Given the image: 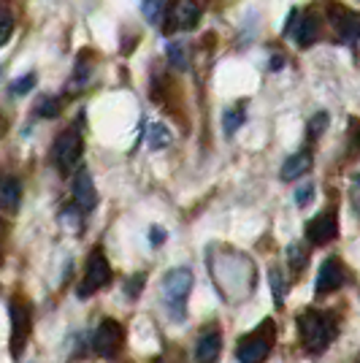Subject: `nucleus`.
I'll return each instance as SVG.
<instances>
[{
	"instance_id": "obj_1",
	"label": "nucleus",
	"mask_w": 360,
	"mask_h": 363,
	"mask_svg": "<svg viewBox=\"0 0 360 363\" xmlns=\"http://www.w3.org/2000/svg\"><path fill=\"white\" fill-rule=\"evenodd\" d=\"M190 290H193V272L190 269L179 266V269L165 272L163 282H160V296H163V303L171 318H184V306H187V298H190Z\"/></svg>"
},
{
	"instance_id": "obj_20",
	"label": "nucleus",
	"mask_w": 360,
	"mask_h": 363,
	"mask_svg": "<svg viewBox=\"0 0 360 363\" xmlns=\"http://www.w3.org/2000/svg\"><path fill=\"white\" fill-rule=\"evenodd\" d=\"M325 128H328V114H325V111H320V114H315L312 122H309V138H312V141L320 138Z\"/></svg>"
},
{
	"instance_id": "obj_4",
	"label": "nucleus",
	"mask_w": 360,
	"mask_h": 363,
	"mask_svg": "<svg viewBox=\"0 0 360 363\" xmlns=\"http://www.w3.org/2000/svg\"><path fill=\"white\" fill-rule=\"evenodd\" d=\"M81 152H84V147H81V133L79 130H65L60 138H57V144H55V160H57V166H60V171H74L76 166H79V160H81Z\"/></svg>"
},
{
	"instance_id": "obj_9",
	"label": "nucleus",
	"mask_w": 360,
	"mask_h": 363,
	"mask_svg": "<svg viewBox=\"0 0 360 363\" xmlns=\"http://www.w3.org/2000/svg\"><path fill=\"white\" fill-rule=\"evenodd\" d=\"M336 233H339V223H336V217H333L330 212L317 214L315 220L306 225V236H309L315 244L333 242V239H336Z\"/></svg>"
},
{
	"instance_id": "obj_23",
	"label": "nucleus",
	"mask_w": 360,
	"mask_h": 363,
	"mask_svg": "<svg viewBox=\"0 0 360 363\" xmlns=\"http://www.w3.org/2000/svg\"><path fill=\"white\" fill-rule=\"evenodd\" d=\"M312 198H315V184H312V182H306L303 187L296 190V203H298L300 209H303V206H309V203H312Z\"/></svg>"
},
{
	"instance_id": "obj_15",
	"label": "nucleus",
	"mask_w": 360,
	"mask_h": 363,
	"mask_svg": "<svg viewBox=\"0 0 360 363\" xmlns=\"http://www.w3.org/2000/svg\"><path fill=\"white\" fill-rule=\"evenodd\" d=\"M19 196H22V187H19V182L14 177H6L3 184H0V203H3V209H16V203H19Z\"/></svg>"
},
{
	"instance_id": "obj_13",
	"label": "nucleus",
	"mask_w": 360,
	"mask_h": 363,
	"mask_svg": "<svg viewBox=\"0 0 360 363\" xmlns=\"http://www.w3.org/2000/svg\"><path fill=\"white\" fill-rule=\"evenodd\" d=\"M309 168H312V155H309V152H298V155L287 157L285 163H282L279 177L285 182H293V179H298V177H303Z\"/></svg>"
},
{
	"instance_id": "obj_18",
	"label": "nucleus",
	"mask_w": 360,
	"mask_h": 363,
	"mask_svg": "<svg viewBox=\"0 0 360 363\" xmlns=\"http://www.w3.org/2000/svg\"><path fill=\"white\" fill-rule=\"evenodd\" d=\"M244 122V106H230L223 114V128H225L227 136H233L236 130H239V125Z\"/></svg>"
},
{
	"instance_id": "obj_16",
	"label": "nucleus",
	"mask_w": 360,
	"mask_h": 363,
	"mask_svg": "<svg viewBox=\"0 0 360 363\" xmlns=\"http://www.w3.org/2000/svg\"><path fill=\"white\" fill-rule=\"evenodd\" d=\"M165 52H168L171 65H176L179 71L190 68V46H187V41H171V44L165 46Z\"/></svg>"
},
{
	"instance_id": "obj_2",
	"label": "nucleus",
	"mask_w": 360,
	"mask_h": 363,
	"mask_svg": "<svg viewBox=\"0 0 360 363\" xmlns=\"http://www.w3.org/2000/svg\"><path fill=\"white\" fill-rule=\"evenodd\" d=\"M298 328L303 345L312 350V352H322L333 342V336H336V323H333L330 315H322V312H306V315H300Z\"/></svg>"
},
{
	"instance_id": "obj_3",
	"label": "nucleus",
	"mask_w": 360,
	"mask_h": 363,
	"mask_svg": "<svg viewBox=\"0 0 360 363\" xmlns=\"http://www.w3.org/2000/svg\"><path fill=\"white\" fill-rule=\"evenodd\" d=\"M271 345H274V323L266 320L263 328L247 333L239 342V350H236V358L239 363H263L269 358Z\"/></svg>"
},
{
	"instance_id": "obj_8",
	"label": "nucleus",
	"mask_w": 360,
	"mask_h": 363,
	"mask_svg": "<svg viewBox=\"0 0 360 363\" xmlns=\"http://www.w3.org/2000/svg\"><path fill=\"white\" fill-rule=\"evenodd\" d=\"M344 282V266L339 257H328L322 266H320V274H317V293H333V290L342 288Z\"/></svg>"
},
{
	"instance_id": "obj_26",
	"label": "nucleus",
	"mask_w": 360,
	"mask_h": 363,
	"mask_svg": "<svg viewBox=\"0 0 360 363\" xmlns=\"http://www.w3.org/2000/svg\"><path fill=\"white\" fill-rule=\"evenodd\" d=\"M11 14H9V9H3V35H0V44H9V38H11Z\"/></svg>"
},
{
	"instance_id": "obj_21",
	"label": "nucleus",
	"mask_w": 360,
	"mask_h": 363,
	"mask_svg": "<svg viewBox=\"0 0 360 363\" xmlns=\"http://www.w3.org/2000/svg\"><path fill=\"white\" fill-rule=\"evenodd\" d=\"M141 11H144V16L150 22H160V16H163V0H144Z\"/></svg>"
},
{
	"instance_id": "obj_22",
	"label": "nucleus",
	"mask_w": 360,
	"mask_h": 363,
	"mask_svg": "<svg viewBox=\"0 0 360 363\" xmlns=\"http://www.w3.org/2000/svg\"><path fill=\"white\" fill-rule=\"evenodd\" d=\"M35 87V74H25L19 76L14 84H11V90H14V95H28V92Z\"/></svg>"
},
{
	"instance_id": "obj_19",
	"label": "nucleus",
	"mask_w": 360,
	"mask_h": 363,
	"mask_svg": "<svg viewBox=\"0 0 360 363\" xmlns=\"http://www.w3.org/2000/svg\"><path fill=\"white\" fill-rule=\"evenodd\" d=\"M168 141H171V133L165 130V125H152L150 133H147V144L152 150H163V147H168Z\"/></svg>"
},
{
	"instance_id": "obj_6",
	"label": "nucleus",
	"mask_w": 360,
	"mask_h": 363,
	"mask_svg": "<svg viewBox=\"0 0 360 363\" xmlns=\"http://www.w3.org/2000/svg\"><path fill=\"white\" fill-rule=\"evenodd\" d=\"M108 279H111L108 260H106L101 252H95V255L90 257V263H87V274H84V282H81V288H79V296L84 298V296L98 293V290L103 288Z\"/></svg>"
},
{
	"instance_id": "obj_14",
	"label": "nucleus",
	"mask_w": 360,
	"mask_h": 363,
	"mask_svg": "<svg viewBox=\"0 0 360 363\" xmlns=\"http://www.w3.org/2000/svg\"><path fill=\"white\" fill-rule=\"evenodd\" d=\"M330 16H333V25L336 30L352 38V35H360V16L349 14V11H342V9H330Z\"/></svg>"
},
{
	"instance_id": "obj_17",
	"label": "nucleus",
	"mask_w": 360,
	"mask_h": 363,
	"mask_svg": "<svg viewBox=\"0 0 360 363\" xmlns=\"http://www.w3.org/2000/svg\"><path fill=\"white\" fill-rule=\"evenodd\" d=\"M317 35H320V22L315 16H303L298 22V33H296L298 46H312L317 41Z\"/></svg>"
},
{
	"instance_id": "obj_11",
	"label": "nucleus",
	"mask_w": 360,
	"mask_h": 363,
	"mask_svg": "<svg viewBox=\"0 0 360 363\" xmlns=\"http://www.w3.org/2000/svg\"><path fill=\"white\" fill-rule=\"evenodd\" d=\"M220 347H223V336L217 328H209V331L201 333L196 345V361L198 363H214L217 355H220Z\"/></svg>"
},
{
	"instance_id": "obj_7",
	"label": "nucleus",
	"mask_w": 360,
	"mask_h": 363,
	"mask_svg": "<svg viewBox=\"0 0 360 363\" xmlns=\"http://www.w3.org/2000/svg\"><path fill=\"white\" fill-rule=\"evenodd\" d=\"M201 19V6L196 0H174L168 11V30H193Z\"/></svg>"
},
{
	"instance_id": "obj_5",
	"label": "nucleus",
	"mask_w": 360,
	"mask_h": 363,
	"mask_svg": "<svg viewBox=\"0 0 360 363\" xmlns=\"http://www.w3.org/2000/svg\"><path fill=\"white\" fill-rule=\"evenodd\" d=\"M122 339H125V333H122V325L117 320H103L101 325H98V331H95V339H92V347L98 355H114L117 350L122 347Z\"/></svg>"
},
{
	"instance_id": "obj_27",
	"label": "nucleus",
	"mask_w": 360,
	"mask_h": 363,
	"mask_svg": "<svg viewBox=\"0 0 360 363\" xmlns=\"http://www.w3.org/2000/svg\"><path fill=\"white\" fill-rule=\"evenodd\" d=\"M165 242V230L160 225H154L150 230V244H154V247H160V244Z\"/></svg>"
},
{
	"instance_id": "obj_25",
	"label": "nucleus",
	"mask_w": 360,
	"mask_h": 363,
	"mask_svg": "<svg viewBox=\"0 0 360 363\" xmlns=\"http://www.w3.org/2000/svg\"><path fill=\"white\" fill-rule=\"evenodd\" d=\"M290 266H293L296 272H300V269L306 266V252H300L298 244H293V247H290Z\"/></svg>"
},
{
	"instance_id": "obj_10",
	"label": "nucleus",
	"mask_w": 360,
	"mask_h": 363,
	"mask_svg": "<svg viewBox=\"0 0 360 363\" xmlns=\"http://www.w3.org/2000/svg\"><path fill=\"white\" fill-rule=\"evenodd\" d=\"M74 198L81 209H92L98 203V190H95V182H92V174L84 168L79 171L74 179Z\"/></svg>"
},
{
	"instance_id": "obj_12",
	"label": "nucleus",
	"mask_w": 360,
	"mask_h": 363,
	"mask_svg": "<svg viewBox=\"0 0 360 363\" xmlns=\"http://www.w3.org/2000/svg\"><path fill=\"white\" fill-rule=\"evenodd\" d=\"M25 339H28V312L11 303V352H14V358H19Z\"/></svg>"
},
{
	"instance_id": "obj_24",
	"label": "nucleus",
	"mask_w": 360,
	"mask_h": 363,
	"mask_svg": "<svg viewBox=\"0 0 360 363\" xmlns=\"http://www.w3.org/2000/svg\"><path fill=\"white\" fill-rule=\"evenodd\" d=\"M60 101L57 98H46L38 104V117H57V111H60Z\"/></svg>"
}]
</instances>
